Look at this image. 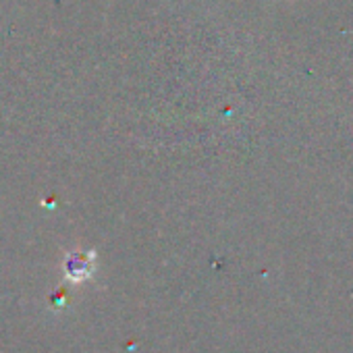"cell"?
Returning a JSON list of instances; mask_svg holds the SVG:
<instances>
[{"instance_id": "cell-2", "label": "cell", "mask_w": 353, "mask_h": 353, "mask_svg": "<svg viewBox=\"0 0 353 353\" xmlns=\"http://www.w3.org/2000/svg\"><path fill=\"white\" fill-rule=\"evenodd\" d=\"M50 305H52L54 310H63V307L67 305V291H65V289L54 291V293L50 295Z\"/></svg>"}, {"instance_id": "cell-1", "label": "cell", "mask_w": 353, "mask_h": 353, "mask_svg": "<svg viewBox=\"0 0 353 353\" xmlns=\"http://www.w3.org/2000/svg\"><path fill=\"white\" fill-rule=\"evenodd\" d=\"M65 279L71 283H83L92 279L96 270V254L94 252H73L65 260Z\"/></svg>"}]
</instances>
